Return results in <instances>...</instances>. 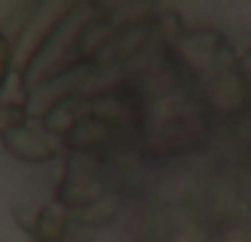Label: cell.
<instances>
[{"label": "cell", "instance_id": "cell-1", "mask_svg": "<svg viewBox=\"0 0 251 242\" xmlns=\"http://www.w3.org/2000/svg\"><path fill=\"white\" fill-rule=\"evenodd\" d=\"M86 19L89 16H83V6H70V10L51 26V32L38 42L35 54L25 64V77H23L25 89H35L38 83H48L51 77H54V70H61L57 64L64 61V54H67L70 48H76V35H80Z\"/></svg>", "mask_w": 251, "mask_h": 242}, {"label": "cell", "instance_id": "cell-2", "mask_svg": "<svg viewBox=\"0 0 251 242\" xmlns=\"http://www.w3.org/2000/svg\"><path fill=\"white\" fill-rule=\"evenodd\" d=\"M156 29V19H134V23H124L111 32L108 45L99 51L96 61H105V64H121V61H130L137 51H143V45L150 42Z\"/></svg>", "mask_w": 251, "mask_h": 242}, {"label": "cell", "instance_id": "cell-3", "mask_svg": "<svg viewBox=\"0 0 251 242\" xmlns=\"http://www.w3.org/2000/svg\"><path fill=\"white\" fill-rule=\"evenodd\" d=\"M0 143L6 147V153H13L16 160H23V162H48V160H54V153H57L54 143H51L42 131L29 128V124L13 128Z\"/></svg>", "mask_w": 251, "mask_h": 242}, {"label": "cell", "instance_id": "cell-4", "mask_svg": "<svg viewBox=\"0 0 251 242\" xmlns=\"http://www.w3.org/2000/svg\"><path fill=\"white\" fill-rule=\"evenodd\" d=\"M115 134H118V131L111 128V124H105L102 118H96V115H83V118L70 128V134L64 137V140H67L70 150L86 153V150H96V147L111 143V140H115Z\"/></svg>", "mask_w": 251, "mask_h": 242}, {"label": "cell", "instance_id": "cell-5", "mask_svg": "<svg viewBox=\"0 0 251 242\" xmlns=\"http://www.w3.org/2000/svg\"><path fill=\"white\" fill-rule=\"evenodd\" d=\"M80 112H83V96H61V99H54L48 108H45L42 128L48 131V134L67 137L70 128H74V124L83 118Z\"/></svg>", "mask_w": 251, "mask_h": 242}, {"label": "cell", "instance_id": "cell-6", "mask_svg": "<svg viewBox=\"0 0 251 242\" xmlns=\"http://www.w3.org/2000/svg\"><path fill=\"white\" fill-rule=\"evenodd\" d=\"M111 19L108 16H89L83 23L80 35H76V51H80L83 57H99V51L108 45L111 38Z\"/></svg>", "mask_w": 251, "mask_h": 242}, {"label": "cell", "instance_id": "cell-7", "mask_svg": "<svg viewBox=\"0 0 251 242\" xmlns=\"http://www.w3.org/2000/svg\"><path fill=\"white\" fill-rule=\"evenodd\" d=\"M64 233H67V220L57 207H42L35 217V242H61Z\"/></svg>", "mask_w": 251, "mask_h": 242}, {"label": "cell", "instance_id": "cell-8", "mask_svg": "<svg viewBox=\"0 0 251 242\" xmlns=\"http://www.w3.org/2000/svg\"><path fill=\"white\" fill-rule=\"evenodd\" d=\"M61 201L70 207H83V204H92V201H99V185L96 179H70L67 185H64L61 191Z\"/></svg>", "mask_w": 251, "mask_h": 242}, {"label": "cell", "instance_id": "cell-9", "mask_svg": "<svg viewBox=\"0 0 251 242\" xmlns=\"http://www.w3.org/2000/svg\"><path fill=\"white\" fill-rule=\"evenodd\" d=\"M210 67L216 70V77H226V74H235V70H239V54H235L232 42L223 38V42L210 51Z\"/></svg>", "mask_w": 251, "mask_h": 242}, {"label": "cell", "instance_id": "cell-10", "mask_svg": "<svg viewBox=\"0 0 251 242\" xmlns=\"http://www.w3.org/2000/svg\"><path fill=\"white\" fill-rule=\"evenodd\" d=\"M223 42V35L216 29H197V32H181V45L191 51H203L210 57V51Z\"/></svg>", "mask_w": 251, "mask_h": 242}, {"label": "cell", "instance_id": "cell-11", "mask_svg": "<svg viewBox=\"0 0 251 242\" xmlns=\"http://www.w3.org/2000/svg\"><path fill=\"white\" fill-rule=\"evenodd\" d=\"M25 124V108L23 106H0V140L10 134L13 128Z\"/></svg>", "mask_w": 251, "mask_h": 242}, {"label": "cell", "instance_id": "cell-12", "mask_svg": "<svg viewBox=\"0 0 251 242\" xmlns=\"http://www.w3.org/2000/svg\"><path fill=\"white\" fill-rule=\"evenodd\" d=\"M10 64H13V51H10V42H6V35L0 32V89H3V83H6Z\"/></svg>", "mask_w": 251, "mask_h": 242}, {"label": "cell", "instance_id": "cell-13", "mask_svg": "<svg viewBox=\"0 0 251 242\" xmlns=\"http://www.w3.org/2000/svg\"><path fill=\"white\" fill-rule=\"evenodd\" d=\"M239 70H242V77H245V80L251 77V45H248V51H245V54L239 57Z\"/></svg>", "mask_w": 251, "mask_h": 242}]
</instances>
